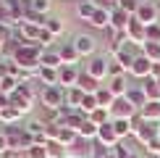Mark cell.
Wrapping results in <instances>:
<instances>
[{
    "label": "cell",
    "mask_w": 160,
    "mask_h": 158,
    "mask_svg": "<svg viewBox=\"0 0 160 158\" xmlns=\"http://www.w3.org/2000/svg\"><path fill=\"white\" fill-rule=\"evenodd\" d=\"M39 55H42V48L34 42H21L16 50H13V63L18 66V71H26V74H34L39 71Z\"/></svg>",
    "instance_id": "obj_1"
},
{
    "label": "cell",
    "mask_w": 160,
    "mask_h": 158,
    "mask_svg": "<svg viewBox=\"0 0 160 158\" xmlns=\"http://www.w3.org/2000/svg\"><path fill=\"white\" fill-rule=\"evenodd\" d=\"M37 100L42 103V108H48V111H61L66 105V92H63V87H42Z\"/></svg>",
    "instance_id": "obj_2"
},
{
    "label": "cell",
    "mask_w": 160,
    "mask_h": 158,
    "mask_svg": "<svg viewBox=\"0 0 160 158\" xmlns=\"http://www.w3.org/2000/svg\"><path fill=\"white\" fill-rule=\"evenodd\" d=\"M108 63H110V55H92L89 61H87L84 66V71L89 76H95L97 82H108Z\"/></svg>",
    "instance_id": "obj_3"
},
{
    "label": "cell",
    "mask_w": 160,
    "mask_h": 158,
    "mask_svg": "<svg viewBox=\"0 0 160 158\" xmlns=\"http://www.w3.org/2000/svg\"><path fill=\"white\" fill-rule=\"evenodd\" d=\"M134 18L139 24H144V26L160 21V5L155 3V0H142L139 8H137V13H134Z\"/></svg>",
    "instance_id": "obj_4"
},
{
    "label": "cell",
    "mask_w": 160,
    "mask_h": 158,
    "mask_svg": "<svg viewBox=\"0 0 160 158\" xmlns=\"http://www.w3.org/2000/svg\"><path fill=\"white\" fill-rule=\"evenodd\" d=\"M74 48L79 53V58H92V55H97V40L95 34H87V32H79V34H74Z\"/></svg>",
    "instance_id": "obj_5"
},
{
    "label": "cell",
    "mask_w": 160,
    "mask_h": 158,
    "mask_svg": "<svg viewBox=\"0 0 160 158\" xmlns=\"http://www.w3.org/2000/svg\"><path fill=\"white\" fill-rule=\"evenodd\" d=\"M92 153H95V142L84 137H76L74 145L66 148V158H92Z\"/></svg>",
    "instance_id": "obj_6"
},
{
    "label": "cell",
    "mask_w": 160,
    "mask_h": 158,
    "mask_svg": "<svg viewBox=\"0 0 160 158\" xmlns=\"http://www.w3.org/2000/svg\"><path fill=\"white\" fill-rule=\"evenodd\" d=\"M95 142L100 145V148H105V150H113L116 145H121V140H118V134H116V129H113V121H110V124H102V127L97 129Z\"/></svg>",
    "instance_id": "obj_7"
},
{
    "label": "cell",
    "mask_w": 160,
    "mask_h": 158,
    "mask_svg": "<svg viewBox=\"0 0 160 158\" xmlns=\"http://www.w3.org/2000/svg\"><path fill=\"white\" fill-rule=\"evenodd\" d=\"M126 37H129L131 45H137V48H144L147 45V26L139 24L137 18H131V24L126 26Z\"/></svg>",
    "instance_id": "obj_8"
},
{
    "label": "cell",
    "mask_w": 160,
    "mask_h": 158,
    "mask_svg": "<svg viewBox=\"0 0 160 158\" xmlns=\"http://www.w3.org/2000/svg\"><path fill=\"white\" fill-rule=\"evenodd\" d=\"M150 74H152V61L139 53V55L134 58V63H131V69H129V76L131 79H142V82H144Z\"/></svg>",
    "instance_id": "obj_9"
},
{
    "label": "cell",
    "mask_w": 160,
    "mask_h": 158,
    "mask_svg": "<svg viewBox=\"0 0 160 158\" xmlns=\"http://www.w3.org/2000/svg\"><path fill=\"white\" fill-rule=\"evenodd\" d=\"M79 74H82V69H79V66H61V69H58V84H61L63 90L76 87Z\"/></svg>",
    "instance_id": "obj_10"
},
{
    "label": "cell",
    "mask_w": 160,
    "mask_h": 158,
    "mask_svg": "<svg viewBox=\"0 0 160 158\" xmlns=\"http://www.w3.org/2000/svg\"><path fill=\"white\" fill-rule=\"evenodd\" d=\"M134 113H137V108L126 97H116L113 105H110V118H131Z\"/></svg>",
    "instance_id": "obj_11"
},
{
    "label": "cell",
    "mask_w": 160,
    "mask_h": 158,
    "mask_svg": "<svg viewBox=\"0 0 160 158\" xmlns=\"http://www.w3.org/2000/svg\"><path fill=\"white\" fill-rule=\"evenodd\" d=\"M105 87L110 90V95L113 97H126V92H129V74H123V76H110L108 82H105Z\"/></svg>",
    "instance_id": "obj_12"
},
{
    "label": "cell",
    "mask_w": 160,
    "mask_h": 158,
    "mask_svg": "<svg viewBox=\"0 0 160 158\" xmlns=\"http://www.w3.org/2000/svg\"><path fill=\"white\" fill-rule=\"evenodd\" d=\"M131 18H134L131 13H126V11H121L116 5V8L110 11V29L113 32H126V26L131 24Z\"/></svg>",
    "instance_id": "obj_13"
},
{
    "label": "cell",
    "mask_w": 160,
    "mask_h": 158,
    "mask_svg": "<svg viewBox=\"0 0 160 158\" xmlns=\"http://www.w3.org/2000/svg\"><path fill=\"white\" fill-rule=\"evenodd\" d=\"M158 132H160V124H158V121H144L142 127L134 132V137H137L142 145H147L150 140H155V137H158Z\"/></svg>",
    "instance_id": "obj_14"
},
{
    "label": "cell",
    "mask_w": 160,
    "mask_h": 158,
    "mask_svg": "<svg viewBox=\"0 0 160 158\" xmlns=\"http://www.w3.org/2000/svg\"><path fill=\"white\" fill-rule=\"evenodd\" d=\"M16 29H18V37H21L24 42H34V45H37L42 26H37V24H32V21H21V24L16 26Z\"/></svg>",
    "instance_id": "obj_15"
},
{
    "label": "cell",
    "mask_w": 160,
    "mask_h": 158,
    "mask_svg": "<svg viewBox=\"0 0 160 158\" xmlns=\"http://www.w3.org/2000/svg\"><path fill=\"white\" fill-rule=\"evenodd\" d=\"M58 55H61V61L63 66H79V53L74 48V42H61V48H58Z\"/></svg>",
    "instance_id": "obj_16"
},
{
    "label": "cell",
    "mask_w": 160,
    "mask_h": 158,
    "mask_svg": "<svg viewBox=\"0 0 160 158\" xmlns=\"http://www.w3.org/2000/svg\"><path fill=\"white\" fill-rule=\"evenodd\" d=\"M87 24H89L92 29H97V32L110 29V11H108V8H97V11H95V16H92Z\"/></svg>",
    "instance_id": "obj_17"
},
{
    "label": "cell",
    "mask_w": 160,
    "mask_h": 158,
    "mask_svg": "<svg viewBox=\"0 0 160 158\" xmlns=\"http://www.w3.org/2000/svg\"><path fill=\"white\" fill-rule=\"evenodd\" d=\"M76 87L84 92V95H95V92L102 87V82H97L95 76H89L87 74V71H82V74H79V82H76Z\"/></svg>",
    "instance_id": "obj_18"
},
{
    "label": "cell",
    "mask_w": 160,
    "mask_h": 158,
    "mask_svg": "<svg viewBox=\"0 0 160 158\" xmlns=\"http://www.w3.org/2000/svg\"><path fill=\"white\" fill-rule=\"evenodd\" d=\"M126 100L134 105L137 111H142V108H144V103H147V95H144L142 84H131V87H129V92H126Z\"/></svg>",
    "instance_id": "obj_19"
},
{
    "label": "cell",
    "mask_w": 160,
    "mask_h": 158,
    "mask_svg": "<svg viewBox=\"0 0 160 158\" xmlns=\"http://www.w3.org/2000/svg\"><path fill=\"white\" fill-rule=\"evenodd\" d=\"M39 66H45V69H61L63 61H61V55H58V48L42 50V55H39Z\"/></svg>",
    "instance_id": "obj_20"
},
{
    "label": "cell",
    "mask_w": 160,
    "mask_h": 158,
    "mask_svg": "<svg viewBox=\"0 0 160 158\" xmlns=\"http://www.w3.org/2000/svg\"><path fill=\"white\" fill-rule=\"evenodd\" d=\"M74 11H76V16L82 18V21H89V18L95 16V11H97V0H79L74 5Z\"/></svg>",
    "instance_id": "obj_21"
},
{
    "label": "cell",
    "mask_w": 160,
    "mask_h": 158,
    "mask_svg": "<svg viewBox=\"0 0 160 158\" xmlns=\"http://www.w3.org/2000/svg\"><path fill=\"white\" fill-rule=\"evenodd\" d=\"M37 79H39L42 87H61V84H58V69H45V66H39Z\"/></svg>",
    "instance_id": "obj_22"
},
{
    "label": "cell",
    "mask_w": 160,
    "mask_h": 158,
    "mask_svg": "<svg viewBox=\"0 0 160 158\" xmlns=\"http://www.w3.org/2000/svg\"><path fill=\"white\" fill-rule=\"evenodd\" d=\"M139 113H142L144 121H158L160 124V100H147Z\"/></svg>",
    "instance_id": "obj_23"
},
{
    "label": "cell",
    "mask_w": 160,
    "mask_h": 158,
    "mask_svg": "<svg viewBox=\"0 0 160 158\" xmlns=\"http://www.w3.org/2000/svg\"><path fill=\"white\" fill-rule=\"evenodd\" d=\"M142 90H144V95H147V100H160V82L158 79L147 76L142 82Z\"/></svg>",
    "instance_id": "obj_24"
},
{
    "label": "cell",
    "mask_w": 160,
    "mask_h": 158,
    "mask_svg": "<svg viewBox=\"0 0 160 158\" xmlns=\"http://www.w3.org/2000/svg\"><path fill=\"white\" fill-rule=\"evenodd\" d=\"M66 92V108H79L84 100V92L79 90V87H68V90H63Z\"/></svg>",
    "instance_id": "obj_25"
},
{
    "label": "cell",
    "mask_w": 160,
    "mask_h": 158,
    "mask_svg": "<svg viewBox=\"0 0 160 158\" xmlns=\"http://www.w3.org/2000/svg\"><path fill=\"white\" fill-rule=\"evenodd\" d=\"M21 113H18L16 108H13V105H8V108H3L0 111V124H3V127H8V124H18L21 121Z\"/></svg>",
    "instance_id": "obj_26"
},
{
    "label": "cell",
    "mask_w": 160,
    "mask_h": 158,
    "mask_svg": "<svg viewBox=\"0 0 160 158\" xmlns=\"http://www.w3.org/2000/svg\"><path fill=\"white\" fill-rule=\"evenodd\" d=\"M45 29H48L52 37H61L63 32H66V24H63V18H58V16H48V21H45Z\"/></svg>",
    "instance_id": "obj_27"
},
{
    "label": "cell",
    "mask_w": 160,
    "mask_h": 158,
    "mask_svg": "<svg viewBox=\"0 0 160 158\" xmlns=\"http://www.w3.org/2000/svg\"><path fill=\"white\" fill-rule=\"evenodd\" d=\"M87 118H89L92 124H97V127H102V124H110V121H113V118H110V108H95Z\"/></svg>",
    "instance_id": "obj_28"
},
{
    "label": "cell",
    "mask_w": 160,
    "mask_h": 158,
    "mask_svg": "<svg viewBox=\"0 0 160 158\" xmlns=\"http://www.w3.org/2000/svg\"><path fill=\"white\" fill-rule=\"evenodd\" d=\"M113 129H116V134H118V140H121V142L131 134V124H129V118H113Z\"/></svg>",
    "instance_id": "obj_29"
},
{
    "label": "cell",
    "mask_w": 160,
    "mask_h": 158,
    "mask_svg": "<svg viewBox=\"0 0 160 158\" xmlns=\"http://www.w3.org/2000/svg\"><path fill=\"white\" fill-rule=\"evenodd\" d=\"M142 55L150 58L152 63H160V42H147V45L142 48Z\"/></svg>",
    "instance_id": "obj_30"
},
{
    "label": "cell",
    "mask_w": 160,
    "mask_h": 158,
    "mask_svg": "<svg viewBox=\"0 0 160 158\" xmlns=\"http://www.w3.org/2000/svg\"><path fill=\"white\" fill-rule=\"evenodd\" d=\"M95 97H97V103H100V108H110V105H113V100H116V97L110 95V90L105 87V84H102V87H100V90L95 92Z\"/></svg>",
    "instance_id": "obj_31"
},
{
    "label": "cell",
    "mask_w": 160,
    "mask_h": 158,
    "mask_svg": "<svg viewBox=\"0 0 160 158\" xmlns=\"http://www.w3.org/2000/svg\"><path fill=\"white\" fill-rule=\"evenodd\" d=\"M97 124H92L89 121V118H87V121L82 124V129H79V137H84V140H92V142H95V137H97Z\"/></svg>",
    "instance_id": "obj_32"
},
{
    "label": "cell",
    "mask_w": 160,
    "mask_h": 158,
    "mask_svg": "<svg viewBox=\"0 0 160 158\" xmlns=\"http://www.w3.org/2000/svg\"><path fill=\"white\" fill-rule=\"evenodd\" d=\"M76 132L74 129H68V127H61V134H58V140L55 142H61L63 145V148H68V145H74V140H76Z\"/></svg>",
    "instance_id": "obj_33"
},
{
    "label": "cell",
    "mask_w": 160,
    "mask_h": 158,
    "mask_svg": "<svg viewBox=\"0 0 160 158\" xmlns=\"http://www.w3.org/2000/svg\"><path fill=\"white\" fill-rule=\"evenodd\" d=\"M50 8H52V0H32V8L29 11L39 13V16H50Z\"/></svg>",
    "instance_id": "obj_34"
},
{
    "label": "cell",
    "mask_w": 160,
    "mask_h": 158,
    "mask_svg": "<svg viewBox=\"0 0 160 158\" xmlns=\"http://www.w3.org/2000/svg\"><path fill=\"white\" fill-rule=\"evenodd\" d=\"M95 108H100V103H97V97L95 95H84V100H82V105H79V111H82L84 116H89Z\"/></svg>",
    "instance_id": "obj_35"
},
{
    "label": "cell",
    "mask_w": 160,
    "mask_h": 158,
    "mask_svg": "<svg viewBox=\"0 0 160 158\" xmlns=\"http://www.w3.org/2000/svg\"><path fill=\"white\" fill-rule=\"evenodd\" d=\"M48 145V142H45ZM45 145H32V148H26L24 150V158H48V148H45Z\"/></svg>",
    "instance_id": "obj_36"
},
{
    "label": "cell",
    "mask_w": 160,
    "mask_h": 158,
    "mask_svg": "<svg viewBox=\"0 0 160 158\" xmlns=\"http://www.w3.org/2000/svg\"><path fill=\"white\" fill-rule=\"evenodd\" d=\"M45 148H48V158H66V148L61 142H48Z\"/></svg>",
    "instance_id": "obj_37"
},
{
    "label": "cell",
    "mask_w": 160,
    "mask_h": 158,
    "mask_svg": "<svg viewBox=\"0 0 160 158\" xmlns=\"http://www.w3.org/2000/svg\"><path fill=\"white\" fill-rule=\"evenodd\" d=\"M139 3H142V0H118V8H121V11H126V13H131V16H134V13H137V8H139Z\"/></svg>",
    "instance_id": "obj_38"
},
{
    "label": "cell",
    "mask_w": 160,
    "mask_h": 158,
    "mask_svg": "<svg viewBox=\"0 0 160 158\" xmlns=\"http://www.w3.org/2000/svg\"><path fill=\"white\" fill-rule=\"evenodd\" d=\"M52 40H55V37H52L50 32H48V29H45V26H42V32H39V40H37V45H39V48H42V50H48L50 45H52Z\"/></svg>",
    "instance_id": "obj_39"
},
{
    "label": "cell",
    "mask_w": 160,
    "mask_h": 158,
    "mask_svg": "<svg viewBox=\"0 0 160 158\" xmlns=\"http://www.w3.org/2000/svg\"><path fill=\"white\" fill-rule=\"evenodd\" d=\"M147 42H160V21L147 26Z\"/></svg>",
    "instance_id": "obj_40"
},
{
    "label": "cell",
    "mask_w": 160,
    "mask_h": 158,
    "mask_svg": "<svg viewBox=\"0 0 160 158\" xmlns=\"http://www.w3.org/2000/svg\"><path fill=\"white\" fill-rule=\"evenodd\" d=\"M144 150H147V155H160V137L150 140L147 145H144Z\"/></svg>",
    "instance_id": "obj_41"
},
{
    "label": "cell",
    "mask_w": 160,
    "mask_h": 158,
    "mask_svg": "<svg viewBox=\"0 0 160 158\" xmlns=\"http://www.w3.org/2000/svg\"><path fill=\"white\" fill-rule=\"evenodd\" d=\"M5 150H11V145H8V137H5V132H0V155H3Z\"/></svg>",
    "instance_id": "obj_42"
},
{
    "label": "cell",
    "mask_w": 160,
    "mask_h": 158,
    "mask_svg": "<svg viewBox=\"0 0 160 158\" xmlns=\"http://www.w3.org/2000/svg\"><path fill=\"white\" fill-rule=\"evenodd\" d=\"M0 158H24V155H21V150H5Z\"/></svg>",
    "instance_id": "obj_43"
},
{
    "label": "cell",
    "mask_w": 160,
    "mask_h": 158,
    "mask_svg": "<svg viewBox=\"0 0 160 158\" xmlns=\"http://www.w3.org/2000/svg\"><path fill=\"white\" fill-rule=\"evenodd\" d=\"M152 79H158L160 82V63H152V74H150Z\"/></svg>",
    "instance_id": "obj_44"
},
{
    "label": "cell",
    "mask_w": 160,
    "mask_h": 158,
    "mask_svg": "<svg viewBox=\"0 0 160 158\" xmlns=\"http://www.w3.org/2000/svg\"><path fill=\"white\" fill-rule=\"evenodd\" d=\"M129 158H142V155H137V153H131V155H129Z\"/></svg>",
    "instance_id": "obj_45"
},
{
    "label": "cell",
    "mask_w": 160,
    "mask_h": 158,
    "mask_svg": "<svg viewBox=\"0 0 160 158\" xmlns=\"http://www.w3.org/2000/svg\"><path fill=\"white\" fill-rule=\"evenodd\" d=\"M150 158H160V155H150Z\"/></svg>",
    "instance_id": "obj_46"
},
{
    "label": "cell",
    "mask_w": 160,
    "mask_h": 158,
    "mask_svg": "<svg viewBox=\"0 0 160 158\" xmlns=\"http://www.w3.org/2000/svg\"><path fill=\"white\" fill-rule=\"evenodd\" d=\"M155 3H158V5H160V0H155Z\"/></svg>",
    "instance_id": "obj_47"
},
{
    "label": "cell",
    "mask_w": 160,
    "mask_h": 158,
    "mask_svg": "<svg viewBox=\"0 0 160 158\" xmlns=\"http://www.w3.org/2000/svg\"><path fill=\"white\" fill-rule=\"evenodd\" d=\"M158 137H160V132H158Z\"/></svg>",
    "instance_id": "obj_48"
}]
</instances>
